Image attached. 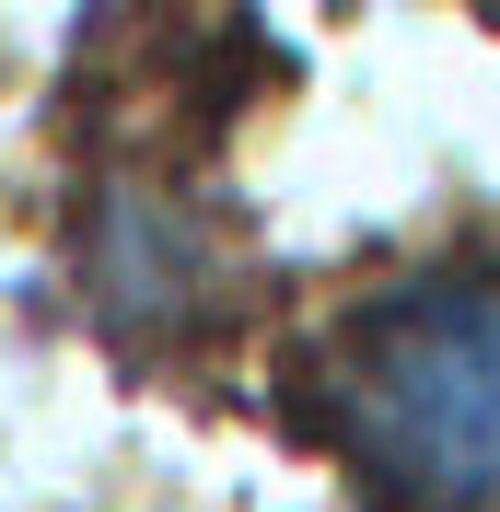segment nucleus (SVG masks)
I'll return each instance as SVG.
<instances>
[{"instance_id":"obj_1","label":"nucleus","mask_w":500,"mask_h":512,"mask_svg":"<svg viewBox=\"0 0 500 512\" xmlns=\"http://www.w3.org/2000/svg\"><path fill=\"white\" fill-rule=\"evenodd\" d=\"M349 466L407 512H500V268L384 291L326 350Z\"/></svg>"},{"instance_id":"obj_2","label":"nucleus","mask_w":500,"mask_h":512,"mask_svg":"<svg viewBox=\"0 0 500 512\" xmlns=\"http://www.w3.org/2000/svg\"><path fill=\"white\" fill-rule=\"evenodd\" d=\"M477 12H489V24H500V0H477Z\"/></svg>"}]
</instances>
